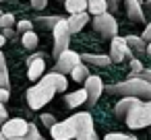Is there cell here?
I'll use <instances>...</instances> for the list:
<instances>
[{
    "instance_id": "cell-38",
    "label": "cell",
    "mask_w": 151,
    "mask_h": 140,
    "mask_svg": "<svg viewBox=\"0 0 151 140\" xmlns=\"http://www.w3.org/2000/svg\"><path fill=\"white\" fill-rule=\"evenodd\" d=\"M108 2V11H114V9H118V0H106Z\"/></svg>"
},
{
    "instance_id": "cell-24",
    "label": "cell",
    "mask_w": 151,
    "mask_h": 140,
    "mask_svg": "<svg viewBox=\"0 0 151 140\" xmlns=\"http://www.w3.org/2000/svg\"><path fill=\"white\" fill-rule=\"evenodd\" d=\"M23 138H25V140H46V138L37 132V126H35V124H27V132H25Z\"/></svg>"
},
{
    "instance_id": "cell-40",
    "label": "cell",
    "mask_w": 151,
    "mask_h": 140,
    "mask_svg": "<svg viewBox=\"0 0 151 140\" xmlns=\"http://www.w3.org/2000/svg\"><path fill=\"white\" fill-rule=\"evenodd\" d=\"M4 41H6V37H4L2 33H0V50H2V45H4Z\"/></svg>"
},
{
    "instance_id": "cell-39",
    "label": "cell",
    "mask_w": 151,
    "mask_h": 140,
    "mask_svg": "<svg viewBox=\"0 0 151 140\" xmlns=\"http://www.w3.org/2000/svg\"><path fill=\"white\" fill-rule=\"evenodd\" d=\"M0 70H6V58L2 52H0Z\"/></svg>"
},
{
    "instance_id": "cell-19",
    "label": "cell",
    "mask_w": 151,
    "mask_h": 140,
    "mask_svg": "<svg viewBox=\"0 0 151 140\" xmlns=\"http://www.w3.org/2000/svg\"><path fill=\"white\" fill-rule=\"evenodd\" d=\"M62 2H64V9H66L68 15L87 11V0H62Z\"/></svg>"
},
{
    "instance_id": "cell-12",
    "label": "cell",
    "mask_w": 151,
    "mask_h": 140,
    "mask_svg": "<svg viewBox=\"0 0 151 140\" xmlns=\"http://www.w3.org/2000/svg\"><path fill=\"white\" fill-rule=\"evenodd\" d=\"M27 64H29V70H27V76L29 80H37L44 70H46V62H44V54H37V56H31L27 58Z\"/></svg>"
},
{
    "instance_id": "cell-20",
    "label": "cell",
    "mask_w": 151,
    "mask_h": 140,
    "mask_svg": "<svg viewBox=\"0 0 151 140\" xmlns=\"http://www.w3.org/2000/svg\"><path fill=\"white\" fill-rule=\"evenodd\" d=\"M68 74L73 76V80H75V82H83V80H85V78L89 76L87 64H85V62H79V64H77V66H75V68H73V70L68 72Z\"/></svg>"
},
{
    "instance_id": "cell-21",
    "label": "cell",
    "mask_w": 151,
    "mask_h": 140,
    "mask_svg": "<svg viewBox=\"0 0 151 140\" xmlns=\"http://www.w3.org/2000/svg\"><path fill=\"white\" fill-rule=\"evenodd\" d=\"M87 11L91 15H101L108 11V2L106 0H87Z\"/></svg>"
},
{
    "instance_id": "cell-26",
    "label": "cell",
    "mask_w": 151,
    "mask_h": 140,
    "mask_svg": "<svg viewBox=\"0 0 151 140\" xmlns=\"http://www.w3.org/2000/svg\"><path fill=\"white\" fill-rule=\"evenodd\" d=\"M15 17L11 15V13H2V15H0V29H6V27H15Z\"/></svg>"
},
{
    "instance_id": "cell-35",
    "label": "cell",
    "mask_w": 151,
    "mask_h": 140,
    "mask_svg": "<svg viewBox=\"0 0 151 140\" xmlns=\"http://www.w3.org/2000/svg\"><path fill=\"white\" fill-rule=\"evenodd\" d=\"M9 97H11L9 89H0V103H6V101H9Z\"/></svg>"
},
{
    "instance_id": "cell-36",
    "label": "cell",
    "mask_w": 151,
    "mask_h": 140,
    "mask_svg": "<svg viewBox=\"0 0 151 140\" xmlns=\"http://www.w3.org/2000/svg\"><path fill=\"white\" fill-rule=\"evenodd\" d=\"M143 39H145V41H151V23H147V27H145V31H143Z\"/></svg>"
},
{
    "instance_id": "cell-13",
    "label": "cell",
    "mask_w": 151,
    "mask_h": 140,
    "mask_svg": "<svg viewBox=\"0 0 151 140\" xmlns=\"http://www.w3.org/2000/svg\"><path fill=\"white\" fill-rule=\"evenodd\" d=\"M143 0H124V6H126V15L130 21L134 23H145V13L141 9Z\"/></svg>"
},
{
    "instance_id": "cell-28",
    "label": "cell",
    "mask_w": 151,
    "mask_h": 140,
    "mask_svg": "<svg viewBox=\"0 0 151 140\" xmlns=\"http://www.w3.org/2000/svg\"><path fill=\"white\" fill-rule=\"evenodd\" d=\"M15 25H17V29H15V31H19V33L31 31V27H33V23H31V21H27V19H23V21H19V23H15Z\"/></svg>"
},
{
    "instance_id": "cell-17",
    "label": "cell",
    "mask_w": 151,
    "mask_h": 140,
    "mask_svg": "<svg viewBox=\"0 0 151 140\" xmlns=\"http://www.w3.org/2000/svg\"><path fill=\"white\" fill-rule=\"evenodd\" d=\"M85 101H87V93H85V89H81V91H75V93H68V95L64 97V103H66L70 109H75V107L83 105Z\"/></svg>"
},
{
    "instance_id": "cell-29",
    "label": "cell",
    "mask_w": 151,
    "mask_h": 140,
    "mask_svg": "<svg viewBox=\"0 0 151 140\" xmlns=\"http://www.w3.org/2000/svg\"><path fill=\"white\" fill-rule=\"evenodd\" d=\"M141 70H143V64H141V60L132 58V60H130V74H128V76H137Z\"/></svg>"
},
{
    "instance_id": "cell-1",
    "label": "cell",
    "mask_w": 151,
    "mask_h": 140,
    "mask_svg": "<svg viewBox=\"0 0 151 140\" xmlns=\"http://www.w3.org/2000/svg\"><path fill=\"white\" fill-rule=\"evenodd\" d=\"M54 95H56V74L50 72V74L42 76L37 80V85L27 89V103L31 109H42L48 101H52Z\"/></svg>"
},
{
    "instance_id": "cell-2",
    "label": "cell",
    "mask_w": 151,
    "mask_h": 140,
    "mask_svg": "<svg viewBox=\"0 0 151 140\" xmlns=\"http://www.w3.org/2000/svg\"><path fill=\"white\" fill-rule=\"evenodd\" d=\"M104 91H108L112 95H120V97H139L143 101L151 99V85L147 80H143L141 76H130L124 82L108 85V87H104Z\"/></svg>"
},
{
    "instance_id": "cell-27",
    "label": "cell",
    "mask_w": 151,
    "mask_h": 140,
    "mask_svg": "<svg viewBox=\"0 0 151 140\" xmlns=\"http://www.w3.org/2000/svg\"><path fill=\"white\" fill-rule=\"evenodd\" d=\"M104 140H137L134 136H126V134H120V132H112V134H106Z\"/></svg>"
},
{
    "instance_id": "cell-41",
    "label": "cell",
    "mask_w": 151,
    "mask_h": 140,
    "mask_svg": "<svg viewBox=\"0 0 151 140\" xmlns=\"http://www.w3.org/2000/svg\"><path fill=\"white\" fill-rule=\"evenodd\" d=\"M4 140H25L23 136H15V138H4Z\"/></svg>"
},
{
    "instance_id": "cell-16",
    "label": "cell",
    "mask_w": 151,
    "mask_h": 140,
    "mask_svg": "<svg viewBox=\"0 0 151 140\" xmlns=\"http://www.w3.org/2000/svg\"><path fill=\"white\" fill-rule=\"evenodd\" d=\"M81 62L91 64V66H108V64H112L110 56H101V54H81Z\"/></svg>"
},
{
    "instance_id": "cell-11",
    "label": "cell",
    "mask_w": 151,
    "mask_h": 140,
    "mask_svg": "<svg viewBox=\"0 0 151 140\" xmlns=\"http://www.w3.org/2000/svg\"><path fill=\"white\" fill-rule=\"evenodd\" d=\"M128 54H130V50H128L124 37L114 35L112 41H110V60H112V62H122Z\"/></svg>"
},
{
    "instance_id": "cell-3",
    "label": "cell",
    "mask_w": 151,
    "mask_h": 140,
    "mask_svg": "<svg viewBox=\"0 0 151 140\" xmlns=\"http://www.w3.org/2000/svg\"><path fill=\"white\" fill-rule=\"evenodd\" d=\"M124 119H126V126H128L130 130H139V128L151 126V105L139 101L137 105H132V107L126 111Z\"/></svg>"
},
{
    "instance_id": "cell-15",
    "label": "cell",
    "mask_w": 151,
    "mask_h": 140,
    "mask_svg": "<svg viewBox=\"0 0 151 140\" xmlns=\"http://www.w3.org/2000/svg\"><path fill=\"white\" fill-rule=\"evenodd\" d=\"M141 99L139 97H122L120 101H118V105L114 107V113H116V117H124L126 115V111L132 107V105H137Z\"/></svg>"
},
{
    "instance_id": "cell-7",
    "label": "cell",
    "mask_w": 151,
    "mask_h": 140,
    "mask_svg": "<svg viewBox=\"0 0 151 140\" xmlns=\"http://www.w3.org/2000/svg\"><path fill=\"white\" fill-rule=\"evenodd\" d=\"M81 62V54L73 52L70 48H66L64 52H60L56 56V66H54V72H60V74H68L77 64Z\"/></svg>"
},
{
    "instance_id": "cell-37",
    "label": "cell",
    "mask_w": 151,
    "mask_h": 140,
    "mask_svg": "<svg viewBox=\"0 0 151 140\" xmlns=\"http://www.w3.org/2000/svg\"><path fill=\"white\" fill-rule=\"evenodd\" d=\"M15 33H17V31H15L13 27H6V29H2V35H4V37H15Z\"/></svg>"
},
{
    "instance_id": "cell-45",
    "label": "cell",
    "mask_w": 151,
    "mask_h": 140,
    "mask_svg": "<svg viewBox=\"0 0 151 140\" xmlns=\"http://www.w3.org/2000/svg\"><path fill=\"white\" fill-rule=\"evenodd\" d=\"M147 103H149V105H151V99H149V101H147Z\"/></svg>"
},
{
    "instance_id": "cell-5",
    "label": "cell",
    "mask_w": 151,
    "mask_h": 140,
    "mask_svg": "<svg viewBox=\"0 0 151 140\" xmlns=\"http://www.w3.org/2000/svg\"><path fill=\"white\" fill-rule=\"evenodd\" d=\"M93 29L101 35V37H106V39H112L114 35H118V23H116V19L106 11V13H101V15H95V19H93Z\"/></svg>"
},
{
    "instance_id": "cell-18",
    "label": "cell",
    "mask_w": 151,
    "mask_h": 140,
    "mask_svg": "<svg viewBox=\"0 0 151 140\" xmlns=\"http://www.w3.org/2000/svg\"><path fill=\"white\" fill-rule=\"evenodd\" d=\"M124 41H126L128 50H132V52H137V54H143L145 48H147V45H145V39H143V37H137V35H126Z\"/></svg>"
},
{
    "instance_id": "cell-22",
    "label": "cell",
    "mask_w": 151,
    "mask_h": 140,
    "mask_svg": "<svg viewBox=\"0 0 151 140\" xmlns=\"http://www.w3.org/2000/svg\"><path fill=\"white\" fill-rule=\"evenodd\" d=\"M60 19H62L60 15H54V17H37V19H35V25H37L40 29H52Z\"/></svg>"
},
{
    "instance_id": "cell-31",
    "label": "cell",
    "mask_w": 151,
    "mask_h": 140,
    "mask_svg": "<svg viewBox=\"0 0 151 140\" xmlns=\"http://www.w3.org/2000/svg\"><path fill=\"white\" fill-rule=\"evenodd\" d=\"M42 124L48 126V128H52V126L56 124V117H54L52 113H44V115H42Z\"/></svg>"
},
{
    "instance_id": "cell-42",
    "label": "cell",
    "mask_w": 151,
    "mask_h": 140,
    "mask_svg": "<svg viewBox=\"0 0 151 140\" xmlns=\"http://www.w3.org/2000/svg\"><path fill=\"white\" fill-rule=\"evenodd\" d=\"M145 52H147V54H149V56H151V41H149V43H147V48H145Z\"/></svg>"
},
{
    "instance_id": "cell-30",
    "label": "cell",
    "mask_w": 151,
    "mask_h": 140,
    "mask_svg": "<svg viewBox=\"0 0 151 140\" xmlns=\"http://www.w3.org/2000/svg\"><path fill=\"white\" fill-rule=\"evenodd\" d=\"M0 89H11V78H9V70H0Z\"/></svg>"
},
{
    "instance_id": "cell-9",
    "label": "cell",
    "mask_w": 151,
    "mask_h": 140,
    "mask_svg": "<svg viewBox=\"0 0 151 140\" xmlns=\"http://www.w3.org/2000/svg\"><path fill=\"white\" fill-rule=\"evenodd\" d=\"M27 124H29V122H25V119H21V117H13V119H6L0 128H2L4 138H15V136H25Z\"/></svg>"
},
{
    "instance_id": "cell-48",
    "label": "cell",
    "mask_w": 151,
    "mask_h": 140,
    "mask_svg": "<svg viewBox=\"0 0 151 140\" xmlns=\"http://www.w3.org/2000/svg\"><path fill=\"white\" fill-rule=\"evenodd\" d=\"M70 140H75V138H70Z\"/></svg>"
},
{
    "instance_id": "cell-33",
    "label": "cell",
    "mask_w": 151,
    "mask_h": 140,
    "mask_svg": "<svg viewBox=\"0 0 151 140\" xmlns=\"http://www.w3.org/2000/svg\"><path fill=\"white\" fill-rule=\"evenodd\" d=\"M137 76H141L143 80H147V82L151 85V70H147V68H143V70H141V72H139Z\"/></svg>"
},
{
    "instance_id": "cell-46",
    "label": "cell",
    "mask_w": 151,
    "mask_h": 140,
    "mask_svg": "<svg viewBox=\"0 0 151 140\" xmlns=\"http://www.w3.org/2000/svg\"><path fill=\"white\" fill-rule=\"evenodd\" d=\"M0 2H6V0H0Z\"/></svg>"
},
{
    "instance_id": "cell-34",
    "label": "cell",
    "mask_w": 151,
    "mask_h": 140,
    "mask_svg": "<svg viewBox=\"0 0 151 140\" xmlns=\"http://www.w3.org/2000/svg\"><path fill=\"white\" fill-rule=\"evenodd\" d=\"M6 107H4V103H0V126H2L4 122H6Z\"/></svg>"
},
{
    "instance_id": "cell-6",
    "label": "cell",
    "mask_w": 151,
    "mask_h": 140,
    "mask_svg": "<svg viewBox=\"0 0 151 140\" xmlns=\"http://www.w3.org/2000/svg\"><path fill=\"white\" fill-rule=\"evenodd\" d=\"M52 31H54V48H52V56L56 58L60 52H64V50L68 48V43H70V31H68V25H66L64 19H60V21L52 27Z\"/></svg>"
},
{
    "instance_id": "cell-25",
    "label": "cell",
    "mask_w": 151,
    "mask_h": 140,
    "mask_svg": "<svg viewBox=\"0 0 151 140\" xmlns=\"http://www.w3.org/2000/svg\"><path fill=\"white\" fill-rule=\"evenodd\" d=\"M54 74H56V93H64V91H66V87H68L66 76H64V74H60V72H54Z\"/></svg>"
},
{
    "instance_id": "cell-44",
    "label": "cell",
    "mask_w": 151,
    "mask_h": 140,
    "mask_svg": "<svg viewBox=\"0 0 151 140\" xmlns=\"http://www.w3.org/2000/svg\"><path fill=\"white\" fill-rule=\"evenodd\" d=\"M147 6H149V9H151V0H147Z\"/></svg>"
},
{
    "instance_id": "cell-43",
    "label": "cell",
    "mask_w": 151,
    "mask_h": 140,
    "mask_svg": "<svg viewBox=\"0 0 151 140\" xmlns=\"http://www.w3.org/2000/svg\"><path fill=\"white\" fill-rule=\"evenodd\" d=\"M0 140H4V134H2V132H0Z\"/></svg>"
},
{
    "instance_id": "cell-8",
    "label": "cell",
    "mask_w": 151,
    "mask_h": 140,
    "mask_svg": "<svg viewBox=\"0 0 151 140\" xmlns=\"http://www.w3.org/2000/svg\"><path fill=\"white\" fill-rule=\"evenodd\" d=\"M83 82H85V93H87V101H85V103H87L89 107H93V105L97 103V99L101 97V93H104V82H101L99 76H91V74H89Z\"/></svg>"
},
{
    "instance_id": "cell-14",
    "label": "cell",
    "mask_w": 151,
    "mask_h": 140,
    "mask_svg": "<svg viewBox=\"0 0 151 140\" xmlns=\"http://www.w3.org/2000/svg\"><path fill=\"white\" fill-rule=\"evenodd\" d=\"M87 21H89V17H87V13H85V11H83V13H75V15H70V19L66 21L70 35H73V33H79V31L87 25Z\"/></svg>"
},
{
    "instance_id": "cell-32",
    "label": "cell",
    "mask_w": 151,
    "mask_h": 140,
    "mask_svg": "<svg viewBox=\"0 0 151 140\" xmlns=\"http://www.w3.org/2000/svg\"><path fill=\"white\" fill-rule=\"evenodd\" d=\"M48 6V0H31V9L35 11H44Z\"/></svg>"
},
{
    "instance_id": "cell-10",
    "label": "cell",
    "mask_w": 151,
    "mask_h": 140,
    "mask_svg": "<svg viewBox=\"0 0 151 140\" xmlns=\"http://www.w3.org/2000/svg\"><path fill=\"white\" fill-rule=\"evenodd\" d=\"M50 134L54 140H70L75 138V124L73 119H64V122H56L52 128H50Z\"/></svg>"
},
{
    "instance_id": "cell-23",
    "label": "cell",
    "mask_w": 151,
    "mask_h": 140,
    "mask_svg": "<svg viewBox=\"0 0 151 140\" xmlns=\"http://www.w3.org/2000/svg\"><path fill=\"white\" fill-rule=\"evenodd\" d=\"M21 43L27 48V50H33V48H37V43H40V39H37V33L31 29V31H25L23 33V37H21Z\"/></svg>"
},
{
    "instance_id": "cell-4",
    "label": "cell",
    "mask_w": 151,
    "mask_h": 140,
    "mask_svg": "<svg viewBox=\"0 0 151 140\" xmlns=\"http://www.w3.org/2000/svg\"><path fill=\"white\" fill-rule=\"evenodd\" d=\"M70 119L75 124V140H99L93 128V117L87 111L75 113Z\"/></svg>"
},
{
    "instance_id": "cell-47",
    "label": "cell",
    "mask_w": 151,
    "mask_h": 140,
    "mask_svg": "<svg viewBox=\"0 0 151 140\" xmlns=\"http://www.w3.org/2000/svg\"><path fill=\"white\" fill-rule=\"evenodd\" d=\"M0 15H2V11H0Z\"/></svg>"
}]
</instances>
